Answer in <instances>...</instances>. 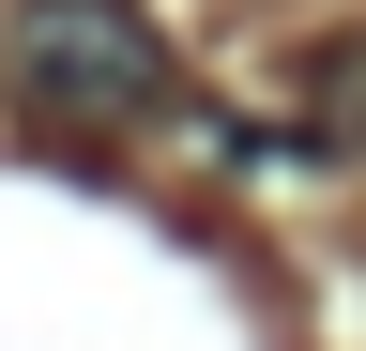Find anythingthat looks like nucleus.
I'll list each match as a JSON object with an SVG mask.
<instances>
[{
    "mask_svg": "<svg viewBox=\"0 0 366 351\" xmlns=\"http://www.w3.org/2000/svg\"><path fill=\"white\" fill-rule=\"evenodd\" d=\"M305 138L366 168V31H320L305 46Z\"/></svg>",
    "mask_w": 366,
    "mask_h": 351,
    "instance_id": "f03ea898",
    "label": "nucleus"
},
{
    "mask_svg": "<svg viewBox=\"0 0 366 351\" xmlns=\"http://www.w3.org/2000/svg\"><path fill=\"white\" fill-rule=\"evenodd\" d=\"M168 92L183 61L137 0H16L0 16V107L31 138H137V122H168Z\"/></svg>",
    "mask_w": 366,
    "mask_h": 351,
    "instance_id": "f257e3e1",
    "label": "nucleus"
}]
</instances>
